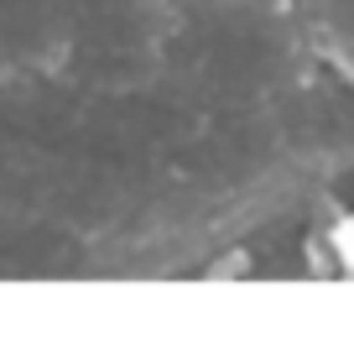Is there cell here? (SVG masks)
Segmentation results:
<instances>
[{
	"instance_id": "obj_1",
	"label": "cell",
	"mask_w": 354,
	"mask_h": 344,
	"mask_svg": "<svg viewBox=\"0 0 354 344\" xmlns=\"http://www.w3.org/2000/svg\"><path fill=\"white\" fill-rule=\"evenodd\" d=\"M344 245H349V261H354V224H349V240H344Z\"/></svg>"
}]
</instances>
